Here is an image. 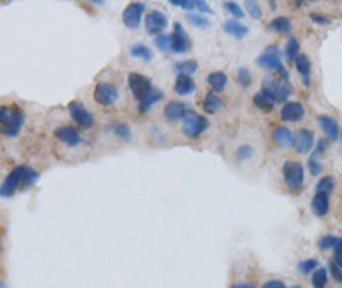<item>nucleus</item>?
<instances>
[{"mask_svg": "<svg viewBox=\"0 0 342 288\" xmlns=\"http://www.w3.org/2000/svg\"><path fill=\"white\" fill-rule=\"evenodd\" d=\"M262 91L269 94L274 102H286L291 94V84L287 79L265 77L262 80Z\"/></svg>", "mask_w": 342, "mask_h": 288, "instance_id": "obj_1", "label": "nucleus"}, {"mask_svg": "<svg viewBox=\"0 0 342 288\" xmlns=\"http://www.w3.org/2000/svg\"><path fill=\"white\" fill-rule=\"evenodd\" d=\"M282 174H284V181L289 191H300L305 181V169L300 162L287 160L282 165Z\"/></svg>", "mask_w": 342, "mask_h": 288, "instance_id": "obj_2", "label": "nucleus"}, {"mask_svg": "<svg viewBox=\"0 0 342 288\" xmlns=\"http://www.w3.org/2000/svg\"><path fill=\"white\" fill-rule=\"evenodd\" d=\"M28 169H29L28 165H19V167H16L12 170V172L6 178V181L2 183V186H0V196L9 198L14 195L19 186H24Z\"/></svg>", "mask_w": 342, "mask_h": 288, "instance_id": "obj_3", "label": "nucleus"}, {"mask_svg": "<svg viewBox=\"0 0 342 288\" xmlns=\"http://www.w3.org/2000/svg\"><path fill=\"white\" fill-rule=\"evenodd\" d=\"M207 128H209V121H207L204 116L195 114V112H192V111L188 112L185 116V120H183V133L190 138L200 137Z\"/></svg>", "mask_w": 342, "mask_h": 288, "instance_id": "obj_4", "label": "nucleus"}, {"mask_svg": "<svg viewBox=\"0 0 342 288\" xmlns=\"http://www.w3.org/2000/svg\"><path fill=\"white\" fill-rule=\"evenodd\" d=\"M94 101L101 106H111L118 101V87L111 82H98L94 87Z\"/></svg>", "mask_w": 342, "mask_h": 288, "instance_id": "obj_5", "label": "nucleus"}, {"mask_svg": "<svg viewBox=\"0 0 342 288\" xmlns=\"http://www.w3.org/2000/svg\"><path fill=\"white\" fill-rule=\"evenodd\" d=\"M282 58H281V51L276 44H271L264 49V53L256 58V65L262 67L265 70H281L282 69Z\"/></svg>", "mask_w": 342, "mask_h": 288, "instance_id": "obj_6", "label": "nucleus"}, {"mask_svg": "<svg viewBox=\"0 0 342 288\" xmlns=\"http://www.w3.org/2000/svg\"><path fill=\"white\" fill-rule=\"evenodd\" d=\"M144 11H146V4L142 2H132L125 7L123 14H121V19H123V24L127 26L129 29H137L142 22V16Z\"/></svg>", "mask_w": 342, "mask_h": 288, "instance_id": "obj_7", "label": "nucleus"}, {"mask_svg": "<svg viewBox=\"0 0 342 288\" xmlns=\"http://www.w3.org/2000/svg\"><path fill=\"white\" fill-rule=\"evenodd\" d=\"M144 26H146V31L151 36H161V33L168 28V17H166L161 11L154 9V11H151L149 14L146 16Z\"/></svg>", "mask_w": 342, "mask_h": 288, "instance_id": "obj_8", "label": "nucleus"}, {"mask_svg": "<svg viewBox=\"0 0 342 288\" xmlns=\"http://www.w3.org/2000/svg\"><path fill=\"white\" fill-rule=\"evenodd\" d=\"M169 38H171V51L175 53H185L192 46L190 38H188L185 29H183L182 24H178V22L173 26V33H171Z\"/></svg>", "mask_w": 342, "mask_h": 288, "instance_id": "obj_9", "label": "nucleus"}, {"mask_svg": "<svg viewBox=\"0 0 342 288\" xmlns=\"http://www.w3.org/2000/svg\"><path fill=\"white\" fill-rule=\"evenodd\" d=\"M129 87H130V91H132L134 97L141 101V99L144 97V94L149 91L152 85H151L147 77L137 74V72H132V74H129Z\"/></svg>", "mask_w": 342, "mask_h": 288, "instance_id": "obj_10", "label": "nucleus"}, {"mask_svg": "<svg viewBox=\"0 0 342 288\" xmlns=\"http://www.w3.org/2000/svg\"><path fill=\"white\" fill-rule=\"evenodd\" d=\"M69 112H70L72 120H74L79 127H82V128H91L93 127V114L86 109L82 104H79V102H75V101L70 102Z\"/></svg>", "mask_w": 342, "mask_h": 288, "instance_id": "obj_11", "label": "nucleus"}, {"mask_svg": "<svg viewBox=\"0 0 342 288\" xmlns=\"http://www.w3.org/2000/svg\"><path fill=\"white\" fill-rule=\"evenodd\" d=\"M313 145H315V133L312 132V130L303 128L296 133L294 142H292V147H294L300 154H308V152L313 148Z\"/></svg>", "mask_w": 342, "mask_h": 288, "instance_id": "obj_12", "label": "nucleus"}, {"mask_svg": "<svg viewBox=\"0 0 342 288\" xmlns=\"http://www.w3.org/2000/svg\"><path fill=\"white\" fill-rule=\"evenodd\" d=\"M190 112V106L183 104V102L171 101L164 106V118L168 121H178L185 120V116Z\"/></svg>", "mask_w": 342, "mask_h": 288, "instance_id": "obj_13", "label": "nucleus"}, {"mask_svg": "<svg viewBox=\"0 0 342 288\" xmlns=\"http://www.w3.org/2000/svg\"><path fill=\"white\" fill-rule=\"evenodd\" d=\"M281 116L284 121H291V123H296V121H301L305 118V107L301 102H286L281 109Z\"/></svg>", "mask_w": 342, "mask_h": 288, "instance_id": "obj_14", "label": "nucleus"}, {"mask_svg": "<svg viewBox=\"0 0 342 288\" xmlns=\"http://www.w3.org/2000/svg\"><path fill=\"white\" fill-rule=\"evenodd\" d=\"M55 135H57L58 140H62L65 145H69V147H75V145H79V143H80V133L75 128H72V127L57 128Z\"/></svg>", "mask_w": 342, "mask_h": 288, "instance_id": "obj_15", "label": "nucleus"}, {"mask_svg": "<svg viewBox=\"0 0 342 288\" xmlns=\"http://www.w3.org/2000/svg\"><path fill=\"white\" fill-rule=\"evenodd\" d=\"M163 97H164L163 91H159V89L151 87L149 91H147L146 94H144V97L141 99V101H139V111H141V112H146L147 109H149L151 106H154L156 102H159Z\"/></svg>", "mask_w": 342, "mask_h": 288, "instance_id": "obj_16", "label": "nucleus"}, {"mask_svg": "<svg viewBox=\"0 0 342 288\" xmlns=\"http://www.w3.org/2000/svg\"><path fill=\"white\" fill-rule=\"evenodd\" d=\"M22 123H24V112L16 109V114L14 118L9 121L7 125H4V127H0V133L7 135V137H16L17 133H19V130L22 127Z\"/></svg>", "mask_w": 342, "mask_h": 288, "instance_id": "obj_17", "label": "nucleus"}, {"mask_svg": "<svg viewBox=\"0 0 342 288\" xmlns=\"http://www.w3.org/2000/svg\"><path fill=\"white\" fill-rule=\"evenodd\" d=\"M318 123H320V127L323 130V133L327 135V138H330V140H337L339 138V125H337V121L334 118H330V116H318Z\"/></svg>", "mask_w": 342, "mask_h": 288, "instance_id": "obj_18", "label": "nucleus"}, {"mask_svg": "<svg viewBox=\"0 0 342 288\" xmlns=\"http://www.w3.org/2000/svg\"><path fill=\"white\" fill-rule=\"evenodd\" d=\"M193 91H195V82L192 80V77L180 74L177 80H175V92H177L178 96H188V94H192Z\"/></svg>", "mask_w": 342, "mask_h": 288, "instance_id": "obj_19", "label": "nucleus"}, {"mask_svg": "<svg viewBox=\"0 0 342 288\" xmlns=\"http://www.w3.org/2000/svg\"><path fill=\"white\" fill-rule=\"evenodd\" d=\"M272 137H274V142H276L281 148L291 147L292 142H294V137H292V133L286 127H276L274 128Z\"/></svg>", "mask_w": 342, "mask_h": 288, "instance_id": "obj_20", "label": "nucleus"}, {"mask_svg": "<svg viewBox=\"0 0 342 288\" xmlns=\"http://www.w3.org/2000/svg\"><path fill=\"white\" fill-rule=\"evenodd\" d=\"M328 208H330V203H328V195H323V193H317L312 200V210L317 217H323V215L328 213Z\"/></svg>", "mask_w": 342, "mask_h": 288, "instance_id": "obj_21", "label": "nucleus"}, {"mask_svg": "<svg viewBox=\"0 0 342 288\" xmlns=\"http://www.w3.org/2000/svg\"><path fill=\"white\" fill-rule=\"evenodd\" d=\"M223 104H224V101L216 92L205 94L204 101H202V107H204V111L209 112V114H214V112H218L223 107Z\"/></svg>", "mask_w": 342, "mask_h": 288, "instance_id": "obj_22", "label": "nucleus"}, {"mask_svg": "<svg viewBox=\"0 0 342 288\" xmlns=\"http://www.w3.org/2000/svg\"><path fill=\"white\" fill-rule=\"evenodd\" d=\"M207 82H209L210 87L214 89L216 92L223 91L224 87H226V82H228V77L224 72H210L209 77H207Z\"/></svg>", "mask_w": 342, "mask_h": 288, "instance_id": "obj_23", "label": "nucleus"}, {"mask_svg": "<svg viewBox=\"0 0 342 288\" xmlns=\"http://www.w3.org/2000/svg\"><path fill=\"white\" fill-rule=\"evenodd\" d=\"M224 31L231 36H235V38H245L246 33H248V28L245 24H241L240 21H228L224 22Z\"/></svg>", "mask_w": 342, "mask_h": 288, "instance_id": "obj_24", "label": "nucleus"}, {"mask_svg": "<svg viewBox=\"0 0 342 288\" xmlns=\"http://www.w3.org/2000/svg\"><path fill=\"white\" fill-rule=\"evenodd\" d=\"M253 104L259 107V109L269 112V111L274 109V104H276V102L272 101V97L269 96V94H265L264 91H260V92H256L253 96Z\"/></svg>", "mask_w": 342, "mask_h": 288, "instance_id": "obj_25", "label": "nucleus"}, {"mask_svg": "<svg viewBox=\"0 0 342 288\" xmlns=\"http://www.w3.org/2000/svg\"><path fill=\"white\" fill-rule=\"evenodd\" d=\"M269 28H271L272 31H276V33L287 34V33H291L292 24L287 17H276V19H272V22L269 24Z\"/></svg>", "mask_w": 342, "mask_h": 288, "instance_id": "obj_26", "label": "nucleus"}, {"mask_svg": "<svg viewBox=\"0 0 342 288\" xmlns=\"http://www.w3.org/2000/svg\"><path fill=\"white\" fill-rule=\"evenodd\" d=\"M294 67L298 70V74L303 79L310 77V69H312V62H310L308 55H298V58L294 60Z\"/></svg>", "mask_w": 342, "mask_h": 288, "instance_id": "obj_27", "label": "nucleus"}, {"mask_svg": "<svg viewBox=\"0 0 342 288\" xmlns=\"http://www.w3.org/2000/svg\"><path fill=\"white\" fill-rule=\"evenodd\" d=\"M328 285V269L318 268L317 271L312 274V286L313 288H327Z\"/></svg>", "mask_w": 342, "mask_h": 288, "instance_id": "obj_28", "label": "nucleus"}, {"mask_svg": "<svg viewBox=\"0 0 342 288\" xmlns=\"http://www.w3.org/2000/svg\"><path fill=\"white\" fill-rule=\"evenodd\" d=\"M197 69H199V64L195 60H185V62H180V64H175V70L178 72V75H188L192 77V74H195Z\"/></svg>", "mask_w": 342, "mask_h": 288, "instance_id": "obj_29", "label": "nucleus"}, {"mask_svg": "<svg viewBox=\"0 0 342 288\" xmlns=\"http://www.w3.org/2000/svg\"><path fill=\"white\" fill-rule=\"evenodd\" d=\"M130 55L136 56V58H141L144 62H151L152 60V51L149 49V46H146V44H134L132 48H130Z\"/></svg>", "mask_w": 342, "mask_h": 288, "instance_id": "obj_30", "label": "nucleus"}, {"mask_svg": "<svg viewBox=\"0 0 342 288\" xmlns=\"http://www.w3.org/2000/svg\"><path fill=\"white\" fill-rule=\"evenodd\" d=\"M317 269H318V261L313 259V258L301 261V263L298 264V271H300V274H303V276H307V274H313Z\"/></svg>", "mask_w": 342, "mask_h": 288, "instance_id": "obj_31", "label": "nucleus"}, {"mask_svg": "<svg viewBox=\"0 0 342 288\" xmlns=\"http://www.w3.org/2000/svg\"><path fill=\"white\" fill-rule=\"evenodd\" d=\"M298 51H300V43L296 38H289V41H287V46H286V56L287 60L291 62V64H294V60L298 58Z\"/></svg>", "mask_w": 342, "mask_h": 288, "instance_id": "obj_32", "label": "nucleus"}, {"mask_svg": "<svg viewBox=\"0 0 342 288\" xmlns=\"http://www.w3.org/2000/svg\"><path fill=\"white\" fill-rule=\"evenodd\" d=\"M334 190V178L325 176L322 178L317 184V193H323V195H330V191Z\"/></svg>", "mask_w": 342, "mask_h": 288, "instance_id": "obj_33", "label": "nucleus"}, {"mask_svg": "<svg viewBox=\"0 0 342 288\" xmlns=\"http://www.w3.org/2000/svg\"><path fill=\"white\" fill-rule=\"evenodd\" d=\"M14 114H16V107H7V106L0 107V127L7 125L9 121L14 118Z\"/></svg>", "mask_w": 342, "mask_h": 288, "instance_id": "obj_34", "label": "nucleus"}, {"mask_svg": "<svg viewBox=\"0 0 342 288\" xmlns=\"http://www.w3.org/2000/svg\"><path fill=\"white\" fill-rule=\"evenodd\" d=\"M236 79H238V84L241 85L243 89H246V87H250V82H251V75H250V72H248V69H240L238 70V75H236Z\"/></svg>", "mask_w": 342, "mask_h": 288, "instance_id": "obj_35", "label": "nucleus"}, {"mask_svg": "<svg viewBox=\"0 0 342 288\" xmlns=\"http://www.w3.org/2000/svg\"><path fill=\"white\" fill-rule=\"evenodd\" d=\"M154 44L161 49V51H169V49H171V38H169V36H166V34L156 36Z\"/></svg>", "mask_w": 342, "mask_h": 288, "instance_id": "obj_36", "label": "nucleus"}, {"mask_svg": "<svg viewBox=\"0 0 342 288\" xmlns=\"http://www.w3.org/2000/svg\"><path fill=\"white\" fill-rule=\"evenodd\" d=\"M339 242V237H335V236H325V237H322L320 239V242H318V247L320 249H334L335 247V244Z\"/></svg>", "mask_w": 342, "mask_h": 288, "instance_id": "obj_37", "label": "nucleus"}, {"mask_svg": "<svg viewBox=\"0 0 342 288\" xmlns=\"http://www.w3.org/2000/svg\"><path fill=\"white\" fill-rule=\"evenodd\" d=\"M223 6H224V9H226L228 12H231V14L236 17V19H243V16H245V12L241 11V7L238 6L236 2H224Z\"/></svg>", "mask_w": 342, "mask_h": 288, "instance_id": "obj_38", "label": "nucleus"}, {"mask_svg": "<svg viewBox=\"0 0 342 288\" xmlns=\"http://www.w3.org/2000/svg\"><path fill=\"white\" fill-rule=\"evenodd\" d=\"M113 132H115V135H118L120 138H123V140H129V138L132 137V133H130V128L125 123H116L115 127H113Z\"/></svg>", "mask_w": 342, "mask_h": 288, "instance_id": "obj_39", "label": "nucleus"}, {"mask_svg": "<svg viewBox=\"0 0 342 288\" xmlns=\"http://www.w3.org/2000/svg\"><path fill=\"white\" fill-rule=\"evenodd\" d=\"M328 271H330L332 278H334L337 283H342V268L337 266L334 259H330V263H328Z\"/></svg>", "mask_w": 342, "mask_h": 288, "instance_id": "obj_40", "label": "nucleus"}, {"mask_svg": "<svg viewBox=\"0 0 342 288\" xmlns=\"http://www.w3.org/2000/svg\"><path fill=\"white\" fill-rule=\"evenodd\" d=\"M245 7H246V11H248V14L253 17V19H260L262 17V11H260V7H259V4L256 2H245Z\"/></svg>", "mask_w": 342, "mask_h": 288, "instance_id": "obj_41", "label": "nucleus"}, {"mask_svg": "<svg viewBox=\"0 0 342 288\" xmlns=\"http://www.w3.org/2000/svg\"><path fill=\"white\" fill-rule=\"evenodd\" d=\"M187 19L192 22L193 26H199V28H207L209 26V21L205 19L204 16H197V14H188Z\"/></svg>", "mask_w": 342, "mask_h": 288, "instance_id": "obj_42", "label": "nucleus"}, {"mask_svg": "<svg viewBox=\"0 0 342 288\" xmlns=\"http://www.w3.org/2000/svg\"><path fill=\"white\" fill-rule=\"evenodd\" d=\"M250 155H253V148H251L250 145H243L236 150L238 160H245V159H248Z\"/></svg>", "mask_w": 342, "mask_h": 288, "instance_id": "obj_43", "label": "nucleus"}, {"mask_svg": "<svg viewBox=\"0 0 342 288\" xmlns=\"http://www.w3.org/2000/svg\"><path fill=\"white\" fill-rule=\"evenodd\" d=\"M334 261L337 266L342 268V237H339V242L334 247Z\"/></svg>", "mask_w": 342, "mask_h": 288, "instance_id": "obj_44", "label": "nucleus"}, {"mask_svg": "<svg viewBox=\"0 0 342 288\" xmlns=\"http://www.w3.org/2000/svg\"><path fill=\"white\" fill-rule=\"evenodd\" d=\"M171 6H178L183 9H193L197 7V0H171Z\"/></svg>", "mask_w": 342, "mask_h": 288, "instance_id": "obj_45", "label": "nucleus"}, {"mask_svg": "<svg viewBox=\"0 0 342 288\" xmlns=\"http://www.w3.org/2000/svg\"><path fill=\"white\" fill-rule=\"evenodd\" d=\"M308 169L313 176H318V174L322 172V164L320 162H317V159H310L308 160Z\"/></svg>", "mask_w": 342, "mask_h": 288, "instance_id": "obj_46", "label": "nucleus"}, {"mask_svg": "<svg viewBox=\"0 0 342 288\" xmlns=\"http://www.w3.org/2000/svg\"><path fill=\"white\" fill-rule=\"evenodd\" d=\"M262 288H287L282 280H267L262 285Z\"/></svg>", "mask_w": 342, "mask_h": 288, "instance_id": "obj_47", "label": "nucleus"}, {"mask_svg": "<svg viewBox=\"0 0 342 288\" xmlns=\"http://www.w3.org/2000/svg\"><path fill=\"white\" fill-rule=\"evenodd\" d=\"M327 145H328V142H327V140H320V142H318V145H317V148H315V152H313L312 159H318L322 152L327 148Z\"/></svg>", "mask_w": 342, "mask_h": 288, "instance_id": "obj_48", "label": "nucleus"}, {"mask_svg": "<svg viewBox=\"0 0 342 288\" xmlns=\"http://www.w3.org/2000/svg\"><path fill=\"white\" fill-rule=\"evenodd\" d=\"M197 9H199L200 12H204V14H210V12H212V9L207 6V2H204V0H197Z\"/></svg>", "mask_w": 342, "mask_h": 288, "instance_id": "obj_49", "label": "nucleus"}, {"mask_svg": "<svg viewBox=\"0 0 342 288\" xmlns=\"http://www.w3.org/2000/svg\"><path fill=\"white\" fill-rule=\"evenodd\" d=\"M310 17H312V21H313V22H317V24H328V22H330V21L327 19V17H323V16H320V14H312Z\"/></svg>", "mask_w": 342, "mask_h": 288, "instance_id": "obj_50", "label": "nucleus"}, {"mask_svg": "<svg viewBox=\"0 0 342 288\" xmlns=\"http://www.w3.org/2000/svg\"><path fill=\"white\" fill-rule=\"evenodd\" d=\"M231 288H256L255 285H250V283H236Z\"/></svg>", "mask_w": 342, "mask_h": 288, "instance_id": "obj_51", "label": "nucleus"}, {"mask_svg": "<svg viewBox=\"0 0 342 288\" xmlns=\"http://www.w3.org/2000/svg\"><path fill=\"white\" fill-rule=\"evenodd\" d=\"M291 288H303V286H301V285H292Z\"/></svg>", "mask_w": 342, "mask_h": 288, "instance_id": "obj_52", "label": "nucleus"}, {"mask_svg": "<svg viewBox=\"0 0 342 288\" xmlns=\"http://www.w3.org/2000/svg\"><path fill=\"white\" fill-rule=\"evenodd\" d=\"M0 288H2V285H0Z\"/></svg>", "mask_w": 342, "mask_h": 288, "instance_id": "obj_53", "label": "nucleus"}]
</instances>
